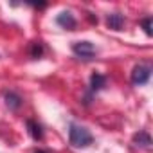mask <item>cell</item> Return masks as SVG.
Masks as SVG:
<instances>
[{
    "label": "cell",
    "mask_w": 153,
    "mask_h": 153,
    "mask_svg": "<svg viewBox=\"0 0 153 153\" xmlns=\"http://www.w3.org/2000/svg\"><path fill=\"white\" fill-rule=\"evenodd\" d=\"M68 139H70V144L76 146V148H87L94 142V137L92 133L85 128V126H78V124H72L70 130H68Z\"/></svg>",
    "instance_id": "1"
},
{
    "label": "cell",
    "mask_w": 153,
    "mask_h": 153,
    "mask_svg": "<svg viewBox=\"0 0 153 153\" xmlns=\"http://www.w3.org/2000/svg\"><path fill=\"white\" fill-rule=\"evenodd\" d=\"M72 51L76 56H79L83 59H90L96 56V47L90 43V42H76L72 45Z\"/></svg>",
    "instance_id": "2"
},
{
    "label": "cell",
    "mask_w": 153,
    "mask_h": 153,
    "mask_svg": "<svg viewBox=\"0 0 153 153\" xmlns=\"http://www.w3.org/2000/svg\"><path fill=\"white\" fill-rule=\"evenodd\" d=\"M151 76V68L146 65H137L131 72V83L133 85H146Z\"/></svg>",
    "instance_id": "3"
},
{
    "label": "cell",
    "mask_w": 153,
    "mask_h": 153,
    "mask_svg": "<svg viewBox=\"0 0 153 153\" xmlns=\"http://www.w3.org/2000/svg\"><path fill=\"white\" fill-rule=\"evenodd\" d=\"M56 22H58L63 29H68V31H72V29L76 27V18H74V16H72V13H68V11L61 13V15L56 18Z\"/></svg>",
    "instance_id": "4"
},
{
    "label": "cell",
    "mask_w": 153,
    "mask_h": 153,
    "mask_svg": "<svg viewBox=\"0 0 153 153\" xmlns=\"http://www.w3.org/2000/svg\"><path fill=\"white\" fill-rule=\"evenodd\" d=\"M108 27L110 29H115V31H119L123 25H124V16L123 15H119V13H114V15H110L108 16Z\"/></svg>",
    "instance_id": "5"
},
{
    "label": "cell",
    "mask_w": 153,
    "mask_h": 153,
    "mask_svg": "<svg viewBox=\"0 0 153 153\" xmlns=\"http://www.w3.org/2000/svg\"><path fill=\"white\" fill-rule=\"evenodd\" d=\"M133 142H135L137 146L149 148V146H151V137H149V133H148V131H139V133H135V135H133Z\"/></svg>",
    "instance_id": "6"
},
{
    "label": "cell",
    "mask_w": 153,
    "mask_h": 153,
    "mask_svg": "<svg viewBox=\"0 0 153 153\" xmlns=\"http://www.w3.org/2000/svg\"><path fill=\"white\" fill-rule=\"evenodd\" d=\"M6 105H7L9 108L16 110V108L22 106V97H20L18 94H15V92H7V94H6Z\"/></svg>",
    "instance_id": "7"
},
{
    "label": "cell",
    "mask_w": 153,
    "mask_h": 153,
    "mask_svg": "<svg viewBox=\"0 0 153 153\" xmlns=\"http://www.w3.org/2000/svg\"><path fill=\"white\" fill-rule=\"evenodd\" d=\"M106 85V78L103 74H92V78H90V87H92V90H101L103 87Z\"/></svg>",
    "instance_id": "8"
},
{
    "label": "cell",
    "mask_w": 153,
    "mask_h": 153,
    "mask_svg": "<svg viewBox=\"0 0 153 153\" xmlns=\"http://www.w3.org/2000/svg\"><path fill=\"white\" fill-rule=\"evenodd\" d=\"M27 128H29V133L34 140H40L43 137V131H42V126L34 121H27Z\"/></svg>",
    "instance_id": "9"
},
{
    "label": "cell",
    "mask_w": 153,
    "mask_h": 153,
    "mask_svg": "<svg viewBox=\"0 0 153 153\" xmlns=\"http://www.w3.org/2000/svg\"><path fill=\"white\" fill-rule=\"evenodd\" d=\"M142 27H144V31H146V34H148V36H151V34H153V31H151V16H148V18H144V20H142Z\"/></svg>",
    "instance_id": "10"
},
{
    "label": "cell",
    "mask_w": 153,
    "mask_h": 153,
    "mask_svg": "<svg viewBox=\"0 0 153 153\" xmlns=\"http://www.w3.org/2000/svg\"><path fill=\"white\" fill-rule=\"evenodd\" d=\"M42 52H43V49H42V45H40V42L38 43H33V58H40L42 56Z\"/></svg>",
    "instance_id": "11"
},
{
    "label": "cell",
    "mask_w": 153,
    "mask_h": 153,
    "mask_svg": "<svg viewBox=\"0 0 153 153\" xmlns=\"http://www.w3.org/2000/svg\"><path fill=\"white\" fill-rule=\"evenodd\" d=\"M36 153H45V151H36Z\"/></svg>",
    "instance_id": "12"
}]
</instances>
